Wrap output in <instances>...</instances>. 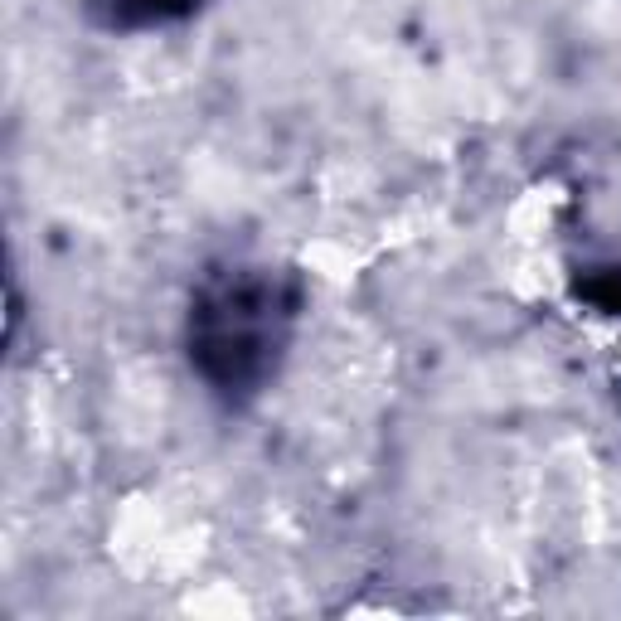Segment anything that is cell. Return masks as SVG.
I'll return each mask as SVG.
<instances>
[{
	"label": "cell",
	"mask_w": 621,
	"mask_h": 621,
	"mask_svg": "<svg viewBox=\"0 0 621 621\" xmlns=\"http://www.w3.org/2000/svg\"><path fill=\"white\" fill-rule=\"evenodd\" d=\"M243 302H248V287L238 292V340H253V326H248V310H243ZM209 345H219V340H229L233 335V326H224V320H209Z\"/></svg>",
	"instance_id": "6da1fadb"
}]
</instances>
